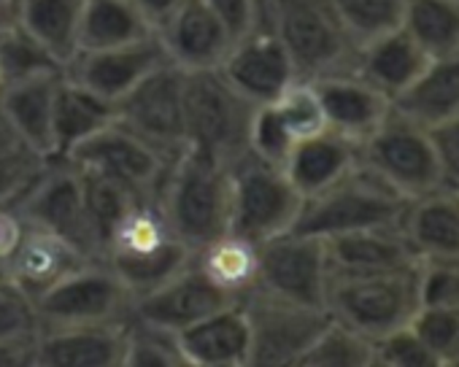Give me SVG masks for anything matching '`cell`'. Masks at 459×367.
I'll list each match as a JSON object with an SVG mask.
<instances>
[{"label":"cell","mask_w":459,"mask_h":367,"mask_svg":"<svg viewBox=\"0 0 459 367\" xmlns=\"http://www.w3.org/2000/svg\"><path fill=\"white\" fill-rule=\"evenodd\" d=\"M357 162L359 143L327 127L295 143L284 162V173L292 181V187L300 192V198H311L335 184L341 175H346Z\"/></svg>","instance_id":"4316f807"},{"label":"cell","mask_w":459,"mask_h":367,"mask_svg":"<svg viewBox=\"0 0 459 367\" xmlns=\"http://www.w3.org/2000/svg\"><path fill=\"white\" fill-rule=\"evenodd\" d=\"M117 119L173 159L186 146L184 71L173 63L157 68L117 103Z\"/></svg>","instance_id":"4fadbf2b"},{"label":"cell","mask_w":459,"mask_h":367,"mask_svg":"<svg viewBox=\"0 0 459 367\" xmlns=\"http://www.w3.org/2000/svg\"><path fill=\"white\" fill-rule=\"evenodd\" d=\"M330 4L335 6L357 47L397 28L405 9V0H330Z\"/></svg>","instance_id":"74e56055"},{"label":"cell","mask_w":459,"mask_h":367,"mask_svg":"<svg viewBox=\"0 0 459 367\" xmlns=\"http://www.w3.org/2000/svg\"><path fill=\"white\" fill-rule=\"evenodd\" d=\"M100 262L122 278L133 297H141L184 270L192 262V249L173 233L162 209L143 201L108 235Z\"/></svg>","instance_id":"277c9868"},{"label":"cell","mask_w":459,"mask_h":367,"mask_svg":"<svg viewBox=\"0 0 459 367\" xmlns=\"http://www.w3.org/2000/svg\"><path fill=\"white\" fill-rule=\"evenodd\" d=\"M41 332L33 303L22 297L14 286L0 281V346L33 343Z\"/></svg>","instance_id":"7bdbcfd3"},{"label":"cell","mask_w":459,"mask_h":367,"mask_svg":"<svg viewBox=\"0 0 459 367\" xmlns=\"http://www.w3.org/2000/svg\"><path fill=\"white\" fill-rule=\"evenodd\" d=\"M273 106L281 114L290 132L295 135V141H303L308 135H316V132L327 130L325 111H322L319 95H316L311 81H303V79L292 81Z\"/></svg>","instance_id":"ab89813d"},{"label":"cell","mask_w":459,"mask_h":367,"mask_svg":"<svg viewBox=\"0 0 459 367\" xmlns=\"http://www.w3.org/2000/svg\"><path fill=\"white\" fill-rule=\"evenodd\" d=\"M432 135H435V143H437L443 165H446L448 187H459V111L446 124L432 130Z\"/></svg>","instance_id":"7dc6e473"},{"label":"cell","mask_w":459,"mask_h":367,"mask_svg":"<svg viewBox=\"0 0 459 367\" xmlns=\"http://www.w3.org/2000/svg\"><path fill=\"white\" fill-rule=\"evenodd\" d=\"M114 119H117L114 103L60 76L55 92V111H52V143H55L52 159H65L82 141H87L92 132H98Z\"/></svg>","instance_id":"f1b7e54d"},{"label":"cell","mask_w":459,"mask_h":367,"mask_svg":"<svg viewBox=\"0 0 459 367\" xmlns=\"http://www.w3.org/2000/svg\"><path fill=\"white\" fill-rule=\"evenodd\" d=\"M157 206L173 233L195 254L200 246L230 233V217H233L230 165L195 146H184L170 159Z\"/></svg>","instance_id":"6da1fadb"},{"label":"cell","mask_w":459,"mask_h":367,"mask_svg":"<svg viewBox=\"0 0 459 367\" xmlns=\"http://www.w3.org/2000/svg\"><path fill=\"white\" fill-rule=\"evenodd\" d=\"M255 108L230 87L221 73L184 71V124L186 146H195L227 165L249 151V127Z\"/></svg>","instance_id":"52a82bcc"},{"label":"cell","mask_w":459,"mask_h":367,"mask_svg":"<svg viewBox=\"0 0 459 367\" xmlns=\"http://www.w3.org/2000/svg\"><path fill=\"white\" fill-rule=\"evenodd\" d=\"M154 33L130 0H84L76 52L108 49Z\"/></svg>","instance_id":"1f68e13d"},{"label":"cell","mask_w":459,"mask_h":367,"mask_svg":"<svg viewBox=\"0 0 459 367\" xmlns=\"http://www.w3.org/2000/svg\"><path fill=\"white\" fill-rule=\"evenodd\" d=\"M327 273L322 238L290 230L260 243V286L281 297L325 308Z\"/></svg>","instance_id":"9a60e30c"},{"label":"cell","mask_w":459,"mask_h":367,"mask_svg":"<svg viewBox=\"0 0 459 367\" xmlns=\"http://www.w3.org/2000/svg\"><path fill=\"white\" fill-rule=\"evenodd\" d=\"M203 4L221 20L233 41L257 30L263 20V0H203Z\"/></svg>","instance_id":"bcb514c9"},{"label":"cell","mask_w":459,"mask_h":367,"mask_svg":"<svg viewBox=\"0 0 459 367\" xmlns=\"http://www.w3.org/2000/svg\"><path fill=\"white\" fill-rule=\"evenodd\" d=\"M22 149H28V146L22 143V138L17 135V130L12 127V122L6 119V114L0 111V157L17 154V151H22Z\"/></svg>","instance_id":"681fc988"},{"label":"cell","mask_w":459,"mask_h":367,"mask_svg":"<svg viewBox=\"0 0 459 367\" xmlns=\"http://www.w3.org/2000/svg\"><path fill=\"white\" fill-rule=\"evenodd\" d=\"M130 4L135 6V12L149 22V28L157 33L160 25L184 4V0H130Z\"/></svg>","instance_id":"c3c4849f"},{"label":"cell","mask_w":459,"mask_h":367,"mask_svg":"<svg viewBox=\"0 0 459 367\" xmlns=\"http://www.w3.org/2000/svg\"><path fill=\"white\" fill-rule=\"evenodd\" d=\"M359 162L408 203L448 187L446 165L432 130L416 124L394 106L359 143Z\"/></svg>","instance_id":"5b68a950"},{"label":"cell","mask_w":459,"mask_h":367,"mask_svg":"<svg viewBox=\"0 0 459 367\" xmlns=\"http://www.w3.org/2000/svg\"><path fill=\"white\" fill-rule=\"evenodd\" d=\"M165 63H170V57L160 36L149 33L122 47L76 52L63 68V76L117 106L133 87H138Z\"/></svg>","instance_id":"5bb4252c"},{"label":"cell","mask_w":459,"mask_h":367,"mask_svg":"<svg viewBox=\"0 0 459 367\" xmlns=\"http://www.w3.org/2000/svg\"><path fill=\"white\" fill-rule=\"evenodd\" d=\"M186 367H249L252 332L241 303H230L176 332Z\"/></svg>","instance_id":"ffe728a7"},{"label":"cell","mask_w":459,"mask_h":367,"mask_svg":"<svg viewBox=\"0 0 459 367\" xmlns=\"http://www.w3.org/2000/svg\"><path fill=\"white\" fill-rule=\"evenodd\" d=\"M157 36L170 63L186 73L219 68L227 49L233 47V36L203 0H184L160 25Z\"/></svg>","instance_id":"ac0fdd59"},{"label":"cell","mask_w":459,"mask_h":367,"mask_svg":"<svg viewBox=\"0 0 459 367\" xmlns=\"http://www.w3.org/2000/svg\"><path fill=\"white\" fill-rule=\"evenodd\" d=\"M127 321L41 329L33 340L36 367H122Z\"/></svg>","instance_id":"d6986e66"},{"label":"cell","mask_w":459,"mask_h":367,"mask_svg":"<svg viewBox=\"0 0 459 367\" xmlns=\"http://www.w3.org/2000/svg\"><path fill=\"white\" fill-rule=\"evenodd\" d=\"M65 159L79 170L100 173L127 184L130 190L152 203H157L165 173L170 167V157H165L157 146H152L119 119L92 132Z\"/></svg>","instance_id":"7c38bea8"},{"label":"cell","mask_w":459,"mask_h":367,"mask_svg":"<svg viewBox=\"0 0 459 367\" xmlns=\"http://www.w3.org/2000/svg\"><path fill=\"white\" fill-rule=\"evenodd\" d=\"M311 84L319 95L327 127L357 143H362L389 116L394 106L386 95H381L354 71L325 76Z\"/></svg>","instance_id":"603a6c76"},{"label":"cell","mask_w":459,"mask_h":367,"mask_svg":"<svg viewBox=\"0 0 459 367\" xmlns=\"http://www.w3.org/2000/svg\"><path fill=\"white\" fill-rule=\"evenodd\" d=\"M322 241L330 273H381L419 262L400 225L354 230Z\"/></svg>","instance_id":"cb8c5ba5"},{"label":"cell","mask_w":459,"mask_h":367,"mask_svg":"<svg viewBox=\"0 0 459 367\" xmlns=\"http://www.w3.org/2000/svg\"><path fill=\"white\" fill-rule=\"evenodd\" d=\"M192 262L236 300L260 284V243L236 233H224L216 241L200 246L192 254Z\"/></svg>","instance_id":"4dcf8cb0"},{"label":"cell","mask_w":459,"mask_h":367,"mask_svg":"<svg viewBox=\"0 0 459 367\" xmlns=\"http://www.w3.org/2000/svg\"><path fill=\"white\" fill-rule=\"evenodd\" d=\"M263 20L284 44L298 79L354 71L359 47L330 0H263Z\"/></svg>","instance_id":"3957f363"},{"label":"cell","mask_w":459,"mask_h":367,"mask_svg":"<svg viewBox=\"0 0 459 367\" xmlns=\"http://www.w3.org/2000/svg\"><path fill=\"white\" fill-rule=\"evenodd\" d=\"M87 262H98V260H87L79 249H74L60 235L28 225L17 252L6 262L4 276L9 286H14L22 297L33 303L47 289H52L60 278H65L68 273H74Z\"/></svg>","instance_id":"44dd1931"},{"label":"cell","mask_w":459,"mask_h":367,"mask_svg":"<svg viewBox=\"0 0 459 367\" xmlns=\"http://www.w3.org/2000/svg\"><path fill=\"white\" fill-rule=\"evenodd\" d=\"M230 173H233L230 233L255 243H265L292 230L303 198L292 187L284 167L263 162L247 151L230 165Z\"/></svg>","instance_id":"9c48e42d"},{"label":"cell","mask_w":459,"mask_h":367,"mask_svg":"<svg viewBox=\"0 0 459 367\" xmlns=\"http://www.w3.org/2000/svg\"><path fill=\"white\" fill-rule=\"evenodd\" d=\"M14 203L28 225L60 235L87 260H103V246L87 211L84 175L68 159H49Z\"/></svg>","instance_id":"ba28073f"},{"label":"cell","mask_w":459,"mask_h":367,"mask_svg":"<svg viewBox=\"0 0 459 367\" xmlns=\"http://www.w3.org/2000/svg\"><path fill=\"white\" fill-rule=\"evenodd\" d=\"M230 303L238 300L219 289L195 262H189L184 270H178L152 292L135 297L130 319L176 335Z\"/></svg>","instance_id":"e0dca14e"},{"label":"cell","mask_w":459,"mask_h":367,"mask_svg":"<svg viewBox=\"0 0 459 367\" xmlns=\"http://www.w3.org/2000/svg\"><path fill=\"white\" fill-rule=\"evenodd\" d=\"M400 25L432 60L451 55L459 49V0H405Z\"/></svg>","instance_id":"d6a6232c"},{"label":"cell","mask_w":459,"mask_h":367,"mask_svg":"<svg viewBox=\"0 0 459 367\" xmlns=\"http://www.w3.org/2000/svg\"><path fill=\"white\" fill-rule=\"evenodd\" d=\"M295 143H298L295 135L290 132V127L284 124L273 103L255 108L252 127H249V154H255L263 162L284 167Z\"/></svg>","instance_id":"60d3db41"},{"label":"cell","mask_w":459,"mask_h":367,"mask_svg":"<svg viewBox=\"0 0 459 367\" xmlns=\"http://www.w3.org/2000/svg\"><path fill=\"white\" fill-rule=\"evenodd\" d=\"M400 227L419 260H459V190L443 187L411 201Z\"/></svg>","instance_id":"d4e9b609"},{"label":"cell","mask_w":459,"mask_h":367,"mask_svg":"<svg viewBox=\"0 0 459 367\" xmlns=\"http://www.w3.org/2000/svg\"><path fill=\"white\" fill-rule=\"evenodd\" d=\"M60 76L63 71L41 73V76L4 84V90H0V111L6 114L22 143L44 159L55 157L52 111H55V92Z\"/></svg>","instance_id":"484cf974"},{"label":"cell","mask_w":459,"mask_h":367,"mask_svg":"<svg viewBox=\"0 0 459 367\" xmlns=\"http://www.w3.org/2000/svg\"><path fill=\"white\" fill-rule=\"evenodd\" d=\"M12 4H14V0H0V14L12 12Z\"/></svg>","instance_id":"f907efd6"},{"label":"cell","mask_w":459,"mask_h":367,"mask_svg":"<svg viewBox=\"0 0 459 367\" xmlns=\"http://www.w3.org/2000/svg\"><path fill=\"white\" fill-rule=\"evenodd\" d=\"M252 332L249 367L295 364L330 321V313L316 305L295 303L265 286L249 289L241 300Z\"/></svg>","instance_id":"30bf717a"},{"label":"cell","mask_w":459,"mask_h":367,"mask_svg":"<svg viewBox=\"0 0 459 367\" xmlns=\"http://www.w3.org/2000/svg\"><path fill=\"white\" fill-rule=\"evenodd\" d=\"M47 162L49 159L39 157L30 149L0 157V206L20 201V195L30 187L33 178L44 170Z\"/></svg>","instance_id":"f6af8a7d"},{"label":"cell","mask_w":459,"mask_h":367,"mask_svg":"<svg viewBox=\"0 0 459 367\" xmlns=\"http://www.w3.org/2000/svg\"><path fill=\"white\" fill-rule=\"evenodd\" d=\"M0 90H4V81H0Z\"/></svg>","instance_id":"816d5d0a"},{"label":"cell","mask_w":459,"mask_h":367,"mask_svg":"<svg viewBox=\"0 0 459 367\" xmlns=\"http://www.w3.org/2000/svg\"><path fill=\"white\" fill-rule=\"evenodd\" d=\"M122 367H186V364L173 332L127 319Z\"/></svg>","instance_id":"8d00e7d4"},{"label":"cell","mask_w":459,"mask_h":367,"mask_svg":"<svg viewBox=\"0 0 459 367\" xmlns=\"http://www.w3.org/2000/svg\"><path fill=\"white\" fill-rule=\"evenodd\" d=\"M216 71L252 106L276 103L284 90L298 81L284 44L265 22L244 38L233 41Z\"/></svg>","instance_id":"2e32d148"},{"label":"cell","mask_w":459,"mask_h":367,"mask_svg":"<svg viewBox=\"0 0 459 367\" xmlns=\"http://www.w3.org/2000/svg\"><path fill=\"white\" fill-rule=\"evenodd\" d=\"M57 71H63V65L17 22L14 12L0 14V81L12 84Z\"/></svg>","instance_id":"836d02e7"},{"label":"cell","mask_w":459,"mask_h":367,"mask_svg":"<svg viewBox=\"0 0 459 367\" xmlns=\"http://www.w3.org/2000/svg\"><path fill=\"white\" fill-rule=\"evenodd\" d=\"M408 201L357 162L346 175L325 187L322 192L303 198L292 233L333 238L354 230L400 225Z\"/></svg>","instance_id":"8992f818"},{"label":"cell","mask_w":459,"mask_h":367,"mask_svg":"<svg viewBox=\"0 0 459 367\" xmlns=\"http://www.w3.org/2000/svg\"><path fill=\"white\" fill-rule=\"evenodd\" d=\"M421 308V260L381 273H327L325 311L368 340L411 324Z\"/></svg>","instance_id":"7a4b0ae2"},{"label":"cell","mask_w":459,"mask_h":367,"mask_svg":"<svg viewBox=\"0 0 459 367\" xmlns=\"http://www.w3.org/2000/svg\"><path fill=\"white\" fill-rule=\"evenodd\" d=\"M411 327L440 364H454L459 356V308L421 305L411 319Z\"/></svg>","instance_id":"f35d334b"},{"label":"cell","mask_w":459,"mask_h":367,"mask_svg":"<svg viewBox=\"0 0 459 367\" xmlns=\"http://www.w3.org/2000/svg\"><path fill=\"white\" fill-rule=\"evenodd\" d=\"M394 108L427 130H437L459 111V49L429 60L416 84L394 100Z\"/></svg>","instance_id":"83f0119b"},{"label":"cell","mask_w":459,"mask_h":367,"mask_svg":"<svg viewBox=\"0 0 459 367\" xmlns=\"http://www.w3.org/2000/svg\"><path fill=\"white\" fill-rule=\"evenodd\" d=\"M437 367V356L424 346L411 324L373 340V367Z\"/></svg>","instance_id":"b9f144b4"},{"label":"cell","mask_w":459,"mask_h":367,"mask_svg":"<svg viewBox=\"0 0 459 367\" xmlns=\"http://www.w3.org/2000/svg\"><path fill=\"white\" fill-rule=\"evenodd\" d=\"M17 22L65 68L76 55L84 0H14Z\"/></svg>","instance_id":"f546056e"},{"label":"cell","mask_w":459,"mask_h":367,"mask_svg":"<svg viewBox=\"0 0 459 367\" xmlns=\"http://www.w3.org/2000/svg\"><path fill=\"white\" fill-rule=\"evenodd\" d=\"M82 175H84L87 211H90V219H92L95 233L100 238V246L106 249L108 235L119 227V222L138 203H143V198L135 190H130L127 184L117 181V178H108V175H100V173H87V170H82Z\"/></svg>","instance_id":"d590c367"},{"label":"cell","mask_w":459,"mask_h":367,"mask_svg":"<svg viewBox=\"0 0 459 367\" xmlns=\"http://www.w3.org/2000/svg\"><path fill=\"white\" fill-rule=\"evenodd\" d=\"M298 367H373V340L330 319L306 348Z\"/></svg>","instance_id":"e575fe53"},{"label":"cell","mask_w":459,"mask_h":367,"mask_svg":"<svg viewBox=\"0 0 459 367\" xmlns=\"http://www.w3.org/2000/svg\"><path fill=\"white\" fill-rule=\"evenodd\" d=\"M421 305L459 308V260H421Z\"/></svg>","instance_id":"ee69618b"},{"label":"cell","mask_w":459,"mask_h":367,"mask_svg":"<svg viewBox=\"0 0 459 367\" xmlns=\"http://www.w3.org/2000/svg\"><path fill=\"white\" fill-rule=\"evenodd\" d=\"M133 292L106 262H87L33 300L41 329L127 321Z\"/></svg>","instance_id":"8fae6325"},{"label":"cell","mask_w":459,"mask_h":367,"mask_svg":"<svg viewBox=\"0 0 459 367\" xmlns=\"http://www.w3.org/2000/svg\"><path fill=\"white\" fill-rule=\"evenodd\" d=\"M429 60L432 57L411 38V33L397 25L357 49L354 73L394 103L416 84Z\"/></svg>","instance_id":"7402d4cb"},{"label":"cell","mask_w":459,"mask_h":367,"mask_svg":"<svg viewBox=\"0 0 459 367\" xmlns=\"http://www.w3.org/2000/svg\"><path fill=\"white\" fill-rule=\"evenodd\" d=\"M456 190H459V187H456Z\"/></svg>","instance_id":"f5cc1de1"}]
</instances>
